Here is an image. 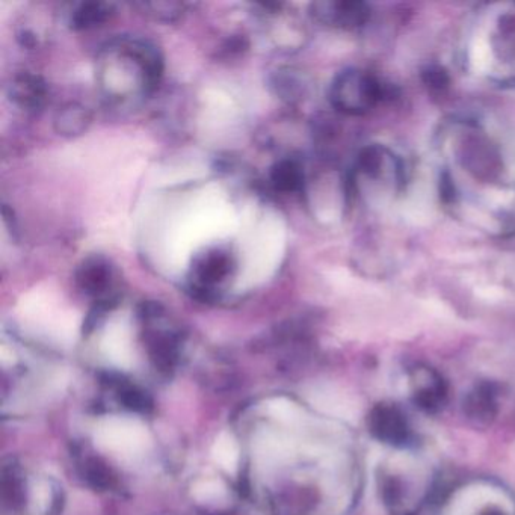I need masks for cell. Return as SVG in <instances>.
Segmentation results:
<instances>
[{
    "label": "cell",
    "instance_id": "6da1fadb",
    "mask_svg": "<svg viewBox=\"0 0 515 515\" xmlns=\"http://www.w3.org/2000/svg\"><path fill=\"white\" fill-rule=\"evenodd\" d=\"M239 479L260 515H312L336 469L333 429L284 396L250 408L238 429Z\"/></svg>",
    "mask_w": 515,
    "mask_h": 515
},
{
    "label": "cell",
    "instance_id": "7a4b0ae2",
    "mask_svg": "<svg viewBox=\"0 0 515 515\" xmlns=\"http://www.w3.org/2000/svg\"><path fill=\"white\" fill-rule=\"evenodd\" d=\"M446 203L488 232L515 227V126L484 114L445 121L438 132Z\"/></svg>",
    "mask_w": 515,
    "mask_h": 515
},
{
    "label": "cell",
    "instance_id": "3957f363",
    "mask_svg": "<svg viewBox=\"0 0 515 515\" xmlns=\"http://www.w3.org/2000/svg\"><path fill=\"white\" fill-rule=\"evenodd\" d=\"M464 70L496 87H515V2L479 8L463 41Z\"/></svg>",
    "mask_w": 515,
    "mask_h": 515
},
{
    "label": "cell",
    "instance_id": "277c9868",
    "mask_svg": "<svg viewBox=\"0 0 515 515\" xmlns=\"http://www.w3.org/2000/svg\"><path fill=\"white\" fill-rule=\"evenodd\" d=\"M164 76V58L152 41L118 37L99 55V84L114 105L136 103L156 90Z\"/></svg>",
    "mask_w": 515,
    "mask_h": 515
},
{
    "label": "cell",
    "instance_id": "5b68a950",
    "mask_svg": "<svg viewBox=\"0 0 515 515\" xmlns=\"http://www.w3.org/2000/svg\"><path fill=\"white\" fill-rule=\"evenodd\" d=\"M64 491L46 470L8 458L0 470V515H59Z\"/></svg>",
    "mask_w": 515,
    "mask_h": 515
},
{
    "label": "cell",
    "instance_id": "8992f818",
    "mask_svg": "<svg viewBox=\"0 0 515 515\" xmlns=\"http://www.w3.org/2000/svg\"><path fill=\"white\" fill-rule=\"evenodd\" d=\"M236 268L235 253L226 245H215L195 254L188 274L192 297L203 303L221 300L230 280L235 277Z\"/></svg>",
    "mask_w": 515,
    "mask_h": 515
},
{
    "label": "cell",
    "instance_id": "52a82bcc",
    "mask_svg": "<svg viewBox=\"0 0 515 515\" xmlns=\"http://www.w3.org/2000/svg\"><path fill=\"white\" fill-rule=\"evenodd\" d=\"M328 99L336 111L361 115L371 111L381 99V84L369 71L349 68L331 82Z\"/></svg>",
    "mask_w": 515,
    "mask_h": 515
},
{
    "label": "cell",
    "instance_id": "ba28073f",
    "mask_svg": "<svg viewBox=\"0 0 515 515\" xmlns=\"http://www.w3.org/2000/svg\"><path fill=\"white\" fill-rule=\"evenodd\" d=\"M404 164L390 150L367 147L357 161L354 183L367 182L375 194H393L404 183Z\"/></svg>",
    "mask_w": 515,
    "mask_h": 515
},
{
    "label": "cell",
    "instance_id": "9c48e42d",
    "mask_svg": "<svg viewBox=\"0 0 515 515\" xmlns=\"http://www.w3.org/2000/svg\"><path fill=\"white\" fill-rule=\"evenodd\" d=\"M79 289L94 300V303H120L118 272L106 257L100 254L82 260L75 272Z\"/></svg>",
    "mask_w": 515,
    "mask_h": 515
},
{
    "label": "cell",
    "instance_id": "30bf717a",
    "mask_svg": "<svg viewBox=\"0 0 515 515\" xmlns=\"http://www.w3.org/2000/svg\"><path fill=\"white\" fill-rule=\"evenodd\" d=\"M8 97L23 112L37 114L49 102V87L41 76L32 71H20L8 84Z\"/></svg>",
    "mask_w": 515,
    "mask_h": 515
},
{
    "label": "cell",
    "instance_id": "8fae6325",
    "mask_svg": "<svg viewBox=\"0 0 515 515\" xmlns=\"http://www.w3.org/2000/svg\"><path fill=\"white\" fill-rule=\"evenodd\" d=\"M316 22L337 28H355L366 22L367 8L355 2H316L310 7Z\"/></svg>",
    "mask_w": 515,
    "mask_h": 515
},
{
    "label": "cell",
    "instance_id": "7c38bea8",
    "mask_svg": "<svg viewBox=\"0 0 515 515\" xmlns=\"http://www.w3.org/2000/svg\"><path fill=\"white\" fill-rule=\"evenodd\" d=\"M115 5L109 2H79L68 14V26L73 31H93L114 17Z\"/></svg>",
    "mask_w": 515,
    "mask_h": 515
},
{
    "label": "cell",
    "instance_id": "4fadbf2b",
    "mask_svg": "<svg viewBox=\"0 0 515 515\" xmlns=\"http://www.w3.org/2000/svg\"><path fill=\"white\" fill-rule=\"evenodd\" d=\"M269 182L272 188L281 194H295L303 191L306 185V174L301 162L295 158H283L272 165L269 171Z\"/></svg>",
    "mask_w": 515,
    "mask_h": 515
},
{
    "label": "cell",
    "instance_id": "5bb4252c",
    "mask_svg": "<svg viewBox=\"0 0 515 515\" xmlns=\"http://www.w3.org/2000/svg\"><path fill=\"white\" fill-rule=\"evenodd\" d=\"M91 123V115L87 108L78 103H70L59 109L55 117V129L59 135L73 138L82 135Z\"/></svg>",
    "mask_w": 515,
    "mask_h": 515
},
{
    "label": "cell",
    "instance_id": "9a60e30c",
    "mask_svg": "<svg viewBox=\"0 0 515 515\" xmlns=\"http://www.w3.org/2000/svg\"><path fill=\"white\" fill-rule=\"evenodd\" d=\"M271 87L281 100L289 103L298 102L306 93L303 79L289 68H280L277 73H272Z\"/></svg>",
    "mask_w": 515,
    "mask_h": 515
},
{
    "label": "cell",
    "instance_id": "2e32d148",
    "mask_svg": "<svg viewBox=\"0 0 515 515\" xmlns=\"http://www.w3.org/2000/svg\"><path fill=\"white\" fill-rule=\"evenodd\" d=\"M136 7L141 8L144 14L152 17V19L159 20V22H176L185 13V4H177V2H142L136 4Z\"/></svg>",
    "mask_w": 515,
    "mask_h": 515
}]
</instances>
